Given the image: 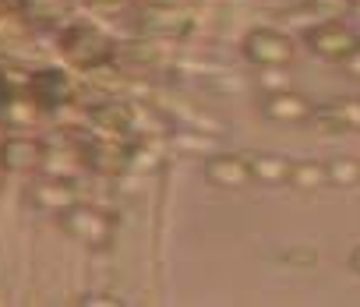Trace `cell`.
I'll use <instances>...</instances> for the list:
<instances>
[{
  "label": "cell",
  "instance_id": "11",
  "mask_svg": "<svg viewBox=\"0 0 360 307\" xmlns=\"http://www.w3.org/2000/svg\"><path fill=\"white\" fill-rule=\"evenodd\" d=\"M321 134H356L360 131V96H342L332 99L328 106H314L311 117Z\"/></svg>",
  "mask_w": 360,
  "mask_h": 307
},
{
  "label": "cell",
  "instance_id": "19",
  "mask_svg": "<svg viewBox=\"0 0 360 307\" xmlns=\"http://www.w3.org/2000/svg\"><path fill=\"white\" fill-rule=\"evenodd\" d=\"M78 4L85 11L99 15V18H120V15H127L134 8V0H78Z\"/></svg>",
  "mask_w": 360,
  "mask_h": 307
},
{
  "label": "cell",
  "instance_id": "25",
  "mask_svg": "<svg viewBox=\"0 0 360 307\" xmlns=\"http://www.w3.org/2000/svg\"><path fill=\"white\" fill-rule=\"evenodd\" d=\"M349 268L360 275V247H353V254H349Z\"/></svg>",
  "mask_w": 360,
  "mask_h": 307
},
{
  "label": "cell",
  "instance_id": "24",
  "mask_svg": "<svg viewBox=\"0 0 360 307\" xmlns=\"http://www.w3.org/2000/svg\"><path fill=\"white\" fill-rule=\"evenodd\" d=\"M148 4H166V8H191L195 0H148Z\"/></svg>",
  "mask_w": 360,
  "mask_h": 307
},
{
  "label": "cell",
  "instance_id": "1",
  "mask_svg": "<svg viewBox=\"0 0 360 307\" xmlns=\"http://www.w3.org/2000/svg\"><path fill=\"white\" fill-rule=\"evenodd\" d=\"M57 50H60V57H64L75 71H82V74H89V71H96V67H106V64H113V57H117V43H113L99 25H92V22H75V25H68V29L57 36Z\"/></svg>",
  "mask_w": 360,
  "mask_h": 307
},
{
  "label": "cell",
  "instance_id": "16",
  "mask_svg": "<svg viewBox=\"0 0 360 307\" xmlns=\"http://www.w3.org/2000/svg\"><path fill=\"white\" fill-rule=\"evenodd\" d=\"M349 4L353 0H304L293 15H307L314 25L318 22H342V18H349Z\"/></svg>",
  "mask_w": 360,
  "mask_h": 307
},
{
  "label": "cell",
  "instance_id": "7",
  "mask_svg": "<svg viewBox=\"0 0 360 307\" xmlns=\"http://www.w3.org/2000/svg\"><path fill=\"white\" fill-rule=\"evenodd\" d=\"M46 163V145L32 134H8L0 141V170L15 174V177H29L36 170H43Z\"/></svg>",
  "mask_w": 360,
  "mask_h": 307
},
{
  "label": "cell",
  "instance_id": "21",
  "mask_svg": "<svg viewBox=\"0 0 360 307\" xmlns=\"http://www.w3.org/2000/svg\"><path fill=\"white\" fill-rule=\"evenodd\" d=\"M279 261H286V265H314L318 261V254L311 251V247H297V251H286V254H279Z\"/></svg>",
  "mask_w": 360,
  "mask_h": 307
},
{
  "label": "cell",
  "instance_id": "12",
  "mask_svg": "<svg viewBox=\"0 0 360 307\" xmlns=\"http://www.w3.org/2000/svg\"><path fill=\"white\" fill-rule=\"evenodd\" d=\"M251 159V174H255V184H265V188H279L290 181V166L293 159L279 156V152H255Z\"/></svg>",
  "mask_w": 360,
  "mask_h": 307
},
{
  "label": "cell",
  "instance_id": "5",
  "mask_svg": "<svg viewBox=\"0 0 360 307\" xmlns=\"http://www.w3.org/2000/svg\"><path fill=\"white\" fill-rule=\"evenodd\" d=\"M25 92L32 96V103L43 113H57V110H64V106L75 103V92L78 89H75V81H71V74L64 67H36V71H29Z\"/></svg>",
  "mask_w": 360,
  "mask_h": 307
},
{
  "label": "cell",
  "instance_id": "17",
  "mask_svg": "<svg viewBox=\"0 0 360 307\" xmlns=\"http://www.w3.org/2000/svg\"><path fill=\"white\" fill-rule=\"evenodd\" d=\"M18 11L36 25H53V22L68 18V0H22Z\"/></svg>",
  "mask_w": 360,
  "mask_h": 307
},
{
  "label": "cell",
  "instance_id": "26",
  "mask_svg": "<svg viewBox=\"0 0 360 307\" xmlns=\"http://www.w3.org/2000/svg\"><path fill=\"white\" fill-rule=\"evenodd\" d=\"M349 18H360V0H353V4H349Z\"/></svg>",
  "mask_w": 360,
  "mask_h": 307
},
{
  "label": "cell",
  "instance_id": "8",
  "mask_svg": "<svg viewBox=\"0 0 360 307\" xmlns=\"http://www.w3.org/2000/svg\"><path fill=\"white\" fill-rule=\"evenodd\" d=\"M29 202L32 209H39L43 216H64L71 205L82 202V191H78V181L68 177V174H50L43 177L39 184L29 188Z\"/></svg>",
  "mask_w": 360,
  "mask_h": 307
},
{
  "label": "cell",
  "instance_id": "13",
  "mask_svg": "<svg viewBox=\"0 0 360 307\" xmlns=\"http://www.w3.org/2000/svg\"><path fill=\"white\" fill-rule=\"evenodd\" d=\"M39 117H46V113L32 103V96H29V92H11V96H8V103L0 106V124L11 127V131L32 127Z\"/></svg>",
  "mask_w": 360,
  "mask_h": 307
},
{
  "label": "cell",
  "instance_id": "6",
  "mask_svg": "<svg viewBox=\"0 0 360 307\" xmlns=\"http://www.w3.org/2000/svg\"><path fill=\"white\" fill-rule=\"evenodd\" d=\"M304 43L307 50L325 60V64H342L356 46H360V36L346 25V22H318L304 32Z\"/></svg>",
  "mask_w": 360,
  "mask_h": 307
},
{
  "label": "cell",
  "instance_id": "22",
  "mask_svg": "<svg viewBox=\"0 0 360 307\" xmlns=\"http://www.w3.org/2000/svg\"><path fill=\"white\" fill-rule=\"evenodd\" d=\"M339 67H342L349 78H356V81H360V46H356V50H353V53H349V57L339 64Z\"/></svg>",
  "mask_w": 360,
  "mask_h": 307
},
{
  "label": "cell",
  "instance_id": "2",
  "mask_svg": "<svg viewBox=\"0 0 360 307\" xmlns=\"http://www.w3.org/2000/svg\"><path fill=\"white\" fill-rule=\"evenodd\" d=\"M134 29L138 36H148V39L180 43L184 36H191L195 18H191V8H166V4H148L145 0L134 11Z\"/></svg>",
  "mask_w": 360,
  "mask_h": 307
},
{
  "label": "cell",
  "instance_id": "23",
  "mask_svg": "<svg viewBox=\"0 0 360 307\" xmlns=\"http://www.w3.org/2000/svg\"><path fill=\"white\" fill-rule=\"evenodd\" d=\"M15 92V85L8 81V74H4V67H0V106H4L8 103V96Z\"/></svg>",
  "mask_w": 360,
  "mask_h": 307
},
{
  "label": "cell",
  "instance_id": "27",
  "mask_svg": "<svg viewBox=\"0 0 360 307\" xmlns=\"http://www.w3.org/2000/svg\"><path fill=\"white\" fill-rule=\"evenodd\" d=\"M0 303H4V289H0Z\"/></svg>",
  "mask_w": 360,
  "mask_h": 307
},
{
  "label": "cell",
  "instance_id": "15",
  "mask_svg": "<svg viewBox=\"0 0 360 307\" xmlns=\"http://www.w3.org/2000/svg\"><path fill=\"white\" fill-rule=\"evenodd\" d=\"M286 188H293V191H300V195H311V191L328 188V170H325V163H321V159H293Z\"/></svg>",
  "mask_w": 360,
  "mask_h": 307
},
{
  "label": "cell",
  "instance_id": "3",
  "mask_svg": "<svg viewBox=\"0 0 360 307\" xmlns=\"http://www.w3.org/2000/svg\"><path fill=\"white\" fill-rule=\"evenodd\" d=\"M60 219V230L71 237V240H78V244H85V247H92V251H106L110 244H113V219L103 212V209H96V205H85V202H78V205H71L64 216H57Z\"/></svg>",
  "mask_w": 360,
  "mask_h": 307
},
{
  "label": "cell",
  "instance_id": "9",
  "mask_svg": "<svg viewBox=\"0 0 360 307\" xmlns=\"http://www.w3.org/2000/svg\"><path fill=\"white\" fill-rule=\"evenodd\" d=\"M205 181L212 188H223V191H244L255 184L251 159L240 156V152H212L205 159Z\"/></svg>",
  "mask_w": 360,
  "mask_h": 307
},
{
  "label": "cell",
  "instance_id": "14",
  "mask_svg": "<svg viewBox=\"0 0 360 307\" xmlns=\"http://www.w3.org/2000/svg\"><path fill=\"white\" fill-rule=\"evenodd\" d=\"M32 43V22L22 11H0V50L18 53Z\"/></svg>",
  "mask_w": 360,
  "mask_h": 307
},
{
  "label": "cell",
  "instance_id": "10",
  "mask_svg": "<svg viewBox=\"0 0 360 307\" xmlns=\"http://www.w3.org/2000/svg\"><path fill=\"white\" fill-rule=\"evenodd\" d=\"M262 117L272 124H307L314 117V103L297 92V89H279V92H265L262 99Z\"/></svg>",
  "mask_w": 360,
  "mask_h": 307
},
{
  "label": "cell",
  "instance_id": "4",
  "mask_svg": "<svg viewBox=\"0 0 360 307\" xmlns=\"http://www.w3.org/2000/svg\"><path fill=\"white\" fill-rule=\"evenodd\" d=\"M240 53H244V60L255 64V67H290V64L297 60V43H293L286 32L262 25V29H251V32L244 36Z\"/></svg>",
  "mask_w": 360,
  "mask_h": 307
},
{
  "label": "cell",
  "instance_id": "18",
  "mask_svg": "<svg viewBox=\"0 0 360 307\" xmlns=\"http://www.w3.org/2000/svg\"><path fill=\"white\" fill-rule=\"evenodd\" d=\"M328 170V188H356L360 184V159L356 156H335L325 163Z\"/></svg>",
  "mask_w": 360,
  "mask_h": 307
},
{
  "label": "cell",
  "instance_id": "20",
  "mask_svg": "<svg viewBox=\"0 0 360 307\" xmlns=\"http://www.w3.org/2000/svg\"><path fill=\"white\" fill-rule=\"evenodd\" d=\"M262 85L265 92H279V89H293L286 67H262Z\"/></svg>",
  "mask_w": 360,
  "mask_h": 307
}]
</instances>
